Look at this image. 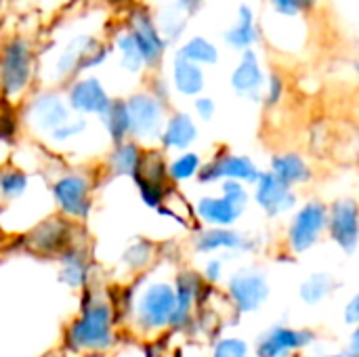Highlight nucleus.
Returning a JSON list of instances; mask_svg holds the SVG:
<instances>
[{"instance_id": "9d476101", "label": "nucleus", "mask_w": 359, "mask_h": 357, "mask_svg": "<svg viewBox=\"0 0 359 357\" xmlns=\"http://www.w3.org/2000/svg\"><path fill=\"white\" fill-rule=\"evenodd\" d=\"M50 196L63 219L80 223L93 206V181L82 170H65L53 181Z\"/></svg>"}, {"instance_id": "a19ab883", "label": "nucleus", "mask_w": 359, "mask_h": 357, "mask_svg": "<svg viewBox=\"0 0 359 357\" xmlns=\"http://www.w3.org/2000/svg\"><path fill=\"white\" fill-rule=\"evenodd\" d=\"M170 90H172V86H170V82H166L164 78H154L151 84H149V93H151L158 101H162L164 105H168V101H170Z\"/></svg>"}, {"instance_id": "2f4dec72", "label": "nucleus", "mask_w": 359, "mask_h": 357, "mask_svg": "<svg viewBox=\"0 0 359 357\" xmlns=\"http://www.w3.org/2000/svg\"><path fill=\"white\" fill-rule=\"evenodd\" d=\"M208 357H255V347L236 335H221L212 339Z\"/></svg>"}, {"instance_id": "c85d7f7f", "label": "nucleus", "mask_w": 359, "mask_h": 357, "mask_svg": "<svg viewBox=\"0 0 359 357\" xmlns=\"http://www.w3.org/2000/svg\"><path fill=\"white\" fill-rule=\"evenodd\" d=\"M158 248L149 240H137L122 252V265L130 276H143L151 267H156Z\"/></svg>"}, {"instance_id": "f3484780", "label": "nucleus", "mask_w": 359, "mask_h": 357, "mask_svg": "<svg viewBox=\"0 0 359 357\" xmlns=\"http://www.w3.org/2000/svg\"><path fill=\"white\" fill-rule=\"evenodd\" d=\"M65 99L72 107V112L80 116H103L105 109L111 105V97L105 90L103 82L95 76H78L69 82Z\"/></svg>"}, {"instance_id": "39448f33", "label": "nucleus", "mask_w": 359, "mask_h": 357, "mask_svg": "<svg viewBox=\"0 0 359 357\" xmlns=\"http://www.w3.org/2000/svg\"><path fill=\"white\" fill-rule=\"evenodd\" d=\"M34 46L23 36H13L0 48V95L8 101L21 99L34 82Z\"/></svg>"}, {"instance_id": "4c0bfd02", "label": "nucleus", "mask_w": 359, "mask_h": 357, "mask_svg": "<svg viewBox=\"0 0 359 357\" xmlns=\"http://www.w3.org/2000/svg\"><path fill=\"white\" fill-rule=\"evenodd\" d=\"M284 97V80L280 74H269L267 76V86H265V97H263V103L267 107H273L282 101Z\"/></svg>"}, {"instance_id": "4468645a", "label": "nucleus", "mask_w": 359, "mask_h": 357, "mask_svg": "<svg viewBox=\"0 0 359 357\" xmlns=\"http://www.w3.org/2000/svg\"><path fill=\"white\" fill-rule=\"evenodd\" d=\"M72 118V107L59 90H42L34 95L25 107L27 126L42 137H48Z\"/></svg>"}, {"instance_id": "ddd939ff", "label": "nucleus", "mask_w": 359, "mask_h": 357, "mask_svg": "<svg viewBox=\"0 0 359 357\" xmlns=\"http://www.w3.org/2000/svg\"><path fill=\"white\" fill-rule=\"evenodd\" d=\"M250 194H252V202L267 219L290 217L301 204L299 191L269 170H263L259 181L250 187Z\"/></svg>"}, {"instance_id": "a878e982", "label": "nucleus", "mask_w": 359, "mask_h": 357, "mask_svg": "<svg viewBox=\"0 0 359 357\" xmlns=\"http://www.w3.org/2000/svg\"><path fill=\"white\" fill-rule=\"evenodd\" d=\"M204 162L206 160L198 151H194V149L170 156L168 158V179H170V183L175 187H179V185L198 181Z\"/></svg>"}, {"instance_id": "c03bdc74", "label": "nucleus", "mask_w": 359, "mask_h": 357, "mask_svg": "<svg viewBox=\"0 0 359 357\" xmlns=\"http://www.w3.org/2000/svg\"><path fill=\"white\" fill-rule=\"evenodd\" d=\"M320 357H347V353H326V356H320Z\"/></svg>"}, {"instance_id": "f704fd0d", "label": "nucleus", "mask_w": 359, "mask_h": 357, "mask_svg": "<svg viewBox=\"0 0 359 357\" xmlns=\"http://www.w3.org/2000/svg\"><path fill=\"white\" fill-rule=\"evenodd\" d=\"M86 130H88V118L78 116V118L67 120L61 128H57L55 133H50L46 139L50 143H55V145H67V143L78 141L82 135H86Z\"/></svg>"}, {"instance_id": "6ab92c4d", "label": "nucleus", "mask_w": 359, "mask_h": 357, "mask_svg": "<svg viewBox=\"0 0 359 357\" xmlns=\"http://www.w3.org/2000/svg\"><path fill=\"white\" fill-rule=\"evenodd\" d=\"M198 122L189 112H170L162 135H160V149L164 154H181V151H189L191 145L198 141Z\"/></svg>"}, {"instance_id": "6e6552de", "label": "nucleus", "mask_w": 359, "mask_h": 357, "mask_svg": "<svg viewBox=\"0 0 359 357\" xmlns=\"http://www.w3.org/2000/svg\"><path fill=\"white\" fill-rule=\"evenodd\" d=\"M261 175H263V168L250 156L231 151L229 147L223 145L204 162L198 183L204 187H217L223 181H236V183L252 187Z\"/></svg>"}, {"instance_id": "7ed1b4c3", "label": "nucleus", "mask_w": 359, "mask_h": 357, "mask_svg": "<svg viewBox=\"0 0 359 357\" xmlns=\"http://www.w3.org/2000/svg\"><path fill=\"white\" fill-rule=\"evenodd\" d=\"M252 194L248 185L223 181L212 191L198 196L191 204L194 219L200 227H238L248 213Z\"/></svg>"}, {"instance_id": "2eb2a0df", "label": "nucleus", "mask_w": 359, "mask_h": 357, "mask_svg": "<svg viewBox=\"0 0 359 357\" xmlns=\"http://www.w3.org/2000/svg\"><path fill=\"white\" fill-rule=\"evenodd\" d=\"M326 238L345 255H353L359 246V202L353 198H339L328 204Z\"/></svg>"}, {"instance_id": "1a4fd4ad", "label": "nucleus", "mask_w": 359, "mask_h": 357, "mask_svg": "<svg viewBox=\"0 0 359 357\" xmlns=\"http://www.w3.org/2000/svg\"><path fill=\"white\" fill-rule=\"evenodd\" d=\"M191 248L200 257L231 259L261 250V240L238 227H200L194 231Z\"/></svg>"}, {"instance_id": "dca6fc26", "label": "nucleus", "mask_w": 359, "mask_h": 357, "mask_svg": "<svg viewBox=\"0 0 359 357\" xmlns=\"http://www.w3.org/2000/svg\"><path fill=\"white\" fill-rule=\"evenodd\" d=\"M128 32L133 34V38H135L141 55H143L145 67H149V69L158 67L164 59L168 42L164 40L154 15L145 8L133 11L130 21H128Z\"/></svg>"}, {"instance_id": "f8f14e48", "label": "nucleus", "mask_w": 359, "mask_h": 357, "mask_svg": "<svg viewBox=\"0 0 359 357\" xmlns=\"http://www.w3.org/2000/svg\"><path fill=\"white\" fill-rule=\"evenodd\" d=\"M318 341L316 330L273 324L255 341V357H297Z\"/></svg>"}, {"instance_id": "79ce46f5", "label": "nucleus", "mask_w": 359, "mask_h": 357, "mask_svg": "<svg viewBox=\"0 0 359 357\" xmlns=\"http://www.w3.org/2000/svg\"><path fill=\"white\" fill-rule=\"evenodd\" d=\"M175 4H177V8H179V11H183L187 17H191V15H196V13L202 8L204 0H177Z\"/></svg>"}, {"instance_id": "c9c22d12", "label": "nucleus", "mask_w": 359, "mask_h": 357, "mask_svg": "<svg viewBox=\"0 0 359 357\" xmlns=\"http://www.w3.org/2000/svg\"><path fill=\"white\" fill-rule=\"evenodd\" d=\"M200 276L204 278V282L212 288H219L225 280H227V259L223 257H206Z\"/></svg>"}, {"instance_id": "9b49d317", "label": "nucleus", "mask_w": 359, "mask_h": 357, "mask_svg": "<svg viewBox=\"0 0 359 357\" xmlns=\"http://www.w3.org/2000/svg\"><path fill=\"white\" fill-rule=\"evenodd\" d=\"M126 107L130 116V139L145 149L154 147L160 141L164 122L168 118V105L158 101L149 90H139L126 99Z\"/></svg>"}, {"instance_id": "20e7f679", "label": "nucleus", "mask_w": 359, "mask_h": 357, "mask_svg": "<svg viewBox=\"0 0 359 357\" xmlns=\"http://www.w3.org/2000/svg\"><path fill=\"white\" fill-rule=\"evenodd\" d=\"M328 229V204L322 200H307L286 219L284 248L290 257H303L313 250Z\"/></svg>"}, {"instance_id": "393cba45", "label": "nucleus", "mask_w": 359, "mask_h": 357, "mask_svg": "<svg viewBox=\"0 0 359 357\" xmlns=\"http://www.w3.org/2000/svg\"><path fill=\"white\" fill-rule=\"evenodd\" d=\"M225 42L236 50H252V46L259 40V27L255 19V11L248 4H240L238 8V21L225 32Z\"/></svg>"}, {"instance_id": "0eeeda50", "label": "nucleus", "mask_w": 359, "mask_h": 357, "mask_svg": "<svg viewBox=\"0 0 359 357\" xmlns=\"http://www.w3.org/2000/svg\"><path fill=\"white\" fill-rule=\"evenodd\" d=\"M223 295L236 316H250L265 307L271 297V284L261 267H238L225 280Z\"/></svg>"}, {"instance_id": "aec40b11", "label": "nucleus", "mask_w": 359, "mask_h": 357, "mask_svg": "<svg viewBox=\"0 0 359 357\" xmlns=\"http://www.w3.org/2000/svg\"><path fill=\"white\" fill-rule=\"evenodd\" d=\"M72 221L63 219V217H55V219H46L42 221L38 227H34L29 231V248H34L36 252H63L65 248H69L72 242Z\"/></svg>"}, {"instance_id": "ea45409f", "label": "nucleus", "mask_w": 359, "mask_h": 357, "mask_svg": "<svg viewBox=\"0 0 359 357\" xmlns=\"http://www.w3.org/2000/svg\"><path fill=\"white\" fill-rule=\"evenodd\" d=\"M343 320H345V324H347L349 328H358L359 326V292H355V295L347 301V305H345V309H343Z\"/></svg>"}, {"instance_id": "bb28decb", "label": "nucleus", "mask_w": 359, "mask_h": 357, "mask_svg": "<svg viewBox=\"0 0 359 357\" xmlns=\"http://www.w3.org/2000/svg\"><path fill=\"white\" fill-rule=\"evenodd\" d=\"M334 290H337V280L328 271H313L301 282L299 299L307 307H318L324 301H328Z\"/></svg>"}, {"instance_id": "423d86ee", "label": "nucleus", "mask_w": 359, "mask_h": 357, "mask_svg": "<svg viewBox=\"0 0 359 357\" xmlns=\"http://www.w3.org/2000/svg\"><path fill=\"white\" fill-rule=\"evenodd\" d=\"M109 57V46L90 34H78L69 38L53 61L55 80H76L80 74L103 65Z\"/></svg>"}, {"instance_id": "b1692460", "label": "nucleus", "mask_w": 359, "mask_h": 357, "mask_svg": "<svg viewBox=\"0 0 359 357\" xmlns=\"http://www.w3.org/2000/svg\"><path fill=\"white\" fill-rule=\"evenodd\" d=\"M61 267V280L72 286V288H88V278H90V261L86 250H82V246L72 244L69 248H65L59 257Z\"/></svg>"}, {"instance_id": "f03ea898", "label": "nucleus", "mask_w": 359, "mask_h": 357, "mask_svg": "<svg viewBox=\"0 0 359 357\" xmlns=\"http://www.w3.org/2000/svg\"><path fill=\"white\" fill-rule=\"evenodd\" d=\"M118 314L114 303L93 288H84V305L65 330V347L74 353H103L116 343Z\"/></svg>"}, {"instance_id": "37998d69", "label": "nucleus", "mask_w": 359, "mask_h": 357, "mask_svg": "<svg viewBox=\"0 0 359 357\" xmlns=\"http://www.w3.org/2000/svg\"><path fill=\"white\" fill-rule=\"evenodd\" d=\"M347 357H359V326L353 328L351 332V339H349V345H347Z\"/></svg>"}, {"instance_id": "7c9ffc66", "label": "nucleus", "mask_w": 359, "mask_h": 357, "mask_svg": "<svg viewBox=\"0 0 359 357\" xmlns=\"http://www.w3.org/2000/svg\"><path fill=\"white\" fill-rule=\"evenodd\" d=\"M179 57L206 67V65H217L219 63V48L217 44H212L208 38L204 36H191L185 44H181V48L177 50Z\"/></svg>"}, {"instance_id": "58836bf2", "label": "nucleus", "mask_w": 359, "mask_h": 357, "mask_svg": "<svg viewBox=\"0 0 359 357\" xmlns=\"http://www.w3.org/2000/svg\"><path fill=\"white\" fill-rule=\"evenodd\" d=\"M194 114L198 120L202 122H210L217 114V103L212 97H206V95H200L198 99H194Z\"/></svg>"}, {"instance_id": "a211bd4d", "label": "nucleus", "mask_w": 359, "mask_h": 357, "mask_svg": "<svg viewBox=\"0 0 359 357\" xmlns=\"http://www.w3.org/2000/svg\"><path fill=\"white\" fill-rule=\"evenodd\" d=\"M229 84L238 97L255 101V103L263 101L265 86H267V74H265V69L259 61V55L255 50L242 53L238 65L231 72Z\"/></svg>"}, {"instance_id": "5701e85b", "label": "nucleus", "mask_w": 359, "mask_h": 357, "mask_svg": "<svg viewBox=\"0 0 359 357\" xmlns=\"http://www.w3.org/2000/svg\"><path fill=\"white\" fill-rule=\"evenodd\" d=\"M170 86L183 95V97H194L198 99L204 88H206V74L204 67L183 59V57H175L172 59V69H170Z\"/></svg>"}, {"instance_id": "f257e3e1", "label": "nucleus", "mask_w": 359, "mask_h": 357, "mask_svg": "<svg viewBox=\"0 0 359 357\" xmlns=\"http://www.w3.org/2000/svg\"><path fill=\"white\" fill-rule=\"evenodd\" d=\"M175 271H160L151 267L139 276L126 303V322L139 339H156L170 332L177 307Z\"/></svg>"}, {"instance_id": "473e14b6", "label": "nucleus", "mask_w": 359, "mask_h": 357, "mask_svg": "<svg viewBox=\"0 0 359 357\" xmlns=\"http://www.w3.org/2000/svg\"><path fill=\"white\" fill-rule=\"evenodd\" d=\"M27 185H29V177L23 170L15 166H6L0 170V198L4 202L19 200L27 191Z\"/></svg>"}, {"instance_id": "e433bc0d", "label": "nucleus", "mask_w": 359, "mask_h": 357, "mask_svg": "<svg viewBox=\"0 0 359 357\" xmlns=\"http://www.w3.org/2000/svg\"><path fill=\"white\" fill-rule=\"evenodd\" d=\"M271 8L282 17H299L316 6V0H269Z\"/></svg>"}, {"instance_id": "a18cd8bd", "label": "nucleus", "mask_w": 359, "mask_h": 357, "mask_svg": "<svg viewBox=\"0 0 359 357\" xmlns=\"http://www.w3.org/2000/svg\"><path fill=\"white\" fill-rule=\"evenodd\" d=\"M0 6H2V0H0Z\"/></svg>"}, {"instance_id": "4be33fe9", "label": "nucleus", "mask_w": 359, "mask_h": 357, "mask_svg": "<svg viewBox=\"0 0 359 357\" xmlns=\"http://www.w3.org/2000/svg\"><path fill=\"white\" fill-rule=\"evenodd\" d=\"M143 154H145V147L133 139L122 141V143H114L105 156V168L114 177H130L133 179L141 166Z\"/></svg>"}, {"instance_id": "412c9836", "label": "nucleus", "mask_w": 359, "mask_h": 357, "mask_svg": "<svg viewBox=\"0 0 359 357\" xmlns=\"http://www.w3.org/2000/svg\"><path fill=\"white\" fill-rule=\"evenodd\" d=\"M267 170L273 173L276 177H280L284 183H288L294 189L305 187L313 179L311 162L299 151H278V154H273L269 158V168Z\"/></svg>"}, {"instance_id": "72a5a7b5", "label": "nucleus", "mask_w": 359, "mask_h": 357, "mask_svg": "<svg viewBox=\"0 0 359 357\" xmlns=\"http://www.w3.org/2000/svg\"><path fill=\"white\" fill-rule=\"evenodd\" d=\"M185 25H187V15L183 11H179L177 4L166 8L158 19V27L168 44L181 38V34L185 32Z\"/></svg>"}, {"instance_id": "c756f323", "label": "nucleus", "mask_w": 359, "mask_h": 357, "mask_svg": "<svg viewBox=\"0 0 359 357\" xmlns=\"http://www.w3.org/2000/svg\"><path fill=\"white\" fill-rule=\"evenodd\" d=\"M114 48L118 50V57H120V67L126 69L128 74H139L145 69V61H143V55L133 38V34L128 32V27L120 29L114 38Z\"/></svg>"}, {"instance_id": "cd10ccee", "label": "nucleus", "mask_w": 359, "mask_h": 357, "mask_svg": "<svg viewBox=\"0 0 359 357\" xmlns=\"http://www.w3.org/2000/svg\"><path fill=\"white\" fill-rule=\"evenodd\" d=\"M99 120L111 143H122L130 139V116H128L126 99H114Z\"/></svg>"}]
</instances>
